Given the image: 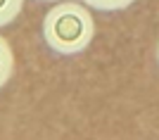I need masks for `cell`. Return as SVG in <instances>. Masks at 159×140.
Returning <instances> with one entry per match:
<instances>
[{"label": "cell", "mask_w": 159, "mask_h": 140, "mask_svg": "<svg viewBox=\"0 0 159 140\" xmlns=\"http://www.w3.org/2000/svg\"><path fill=\"white\" fill-rule=\"evenodd\" d=\"M157 62H159V43H157Z\"/></svg>", "instance_id": "6"}, {"label": "cell", "mask_w": 159, "mask_h": 140, "mask_svg": "<svg viewBox=\"0 0 159 140\" xmlns=\"http://www.w3.org/2000/svg\"><path fill=\"white\" fill-rule=\"evenodd\" d=\"M83 5H88L90 10H98V12H121L131 7L135 0H79Z\"/></svg>", "instance_id": "3"}, {"label": "cell", "mask_w": 159, "mask_h": 140, "mask_svg": "<svg viewBox=\"0 0 159 140\" xmlns=\"http://www.w3.org/2000/svg\"><path fill=\"white\" fill-rule=\"evenodd\" d=\"M24 10V0H0V29L12 24Z\"/></svg>", "instance_id": "4"}, {"label": "cell", "mask_w": 159, "mask_h": 140, "mask_svg": "<svg viewBox=\"0 0 159 140\" xmlns=\"http://www.w3.org/2000/svg\"><path fill=\"white\" fill-rule=\"evenodd\" d=\"M95 36V21L83 2H57L43 19V40L55 55L74 57L88 50Z\"/></svg>", "instance_id": "1"}, {"label": "cell", "mask_w": 159, "mask_h": 140, "mask_svg": "<svg viewBox=\"0 0 159 140\" xmlns=\"http://www.w3.org/2000/svg\"><path fill=\"white\" fill-rule=\"evenodd\" d=\"M38 2H60V0H38Z\"/></svg>", "instance_id": "5"}, {"label": "cell", "mask_w": 159, "mask_h": 140, "mask_svg": "<svg viewBox=\"0 0 159 140\" xmlns=\"http://www.w3.org/2000/svg\"><path fill=\"white\" fill-rule=\"evenodd\" d=\"M14 74V52L5 36H0V90L10 83Z\"/></svg>", "instance_id": "2"}]
</instances>
